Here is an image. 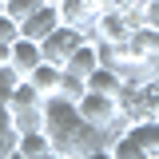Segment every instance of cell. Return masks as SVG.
<instances>
[{
    "instance_id": "obj_21",
    "label": "cell",
    "mask_w": 159,
    "mask_h": 159,
    "mask_svg": "<svg viewBox=\"0 0 159 159\" xmlns=\"http://www.w3.org/2000/svg\"><path fill=\"white\" fill-rule=\"evenodd\" d=\"M99 8H119V12H127L131 0H99Z\"/></svg>"
},
{
    "instance_id": "obj_11",
    "label": "cell",
    "mask_w": 159,
    "mask_h": 159,
    "mask_svg": "<svg viewBox=\"0 0 159 159\" xmlns=\"http://www.w3.org/2000/svg\"><path fill=\"white\" fill-rule=\"evenodd\" d=\"M64 68H68V72H76V76H92V72H96L99 68V44H92V40H84V44H80L76 52H72V56H68V64H64Z\"/></svg>"
},
{
    "instance_id": "obj_17",
    "label": "cell",
    "mask_w": 159,
    "mask_h": 159,
    "mask_svg": "<svg viewBox=\"0 0 159 159\" xmlns=\"http://www.w3.org/2000/svg\"><path fill=\"white\" fill-rule=\"evenodd\" d=\"M16 127H12V123H4V127H0V159H16Z\"/></svg>"
},
{
    "instance_id": "obj_4",
    "label": "cell",
    "mask_w": 159,
    "mask_h": 159,
    "mask_svg": "<svg viewBox=\"0 0 159 159\" xmlns=\"http://www.w3.org/2000/svg\"><path fill=\"white\" fill-rule=\"evenodd\" d=\"M135 24L139 20H131L127 12H119V8H99V16H96L99 44H127V36H131Z\"/></svg>"
},
{
    "instance_id": "obj_16",
    "label": "cell",
    "mask_w": 159,
    "mask_h": 159,
    "mask_svg": "<svg viewBox=\"0 0 159 159\" xmlns=\"http://www.w3.org/2000/svg\"><path fill=\"white\" fill-rule=\"evenodd\" d=\"M44 0H4V12L8 16H16V20H24V16H32Z\"/></svg>"
},
{
    "instance_id": "obj_10",
    "label": "cell",
    "mask_w": 159,
    "mask_h": 159,
    "mask_svg": "<svg viewBox=\"0 0 159 159\" xmlns=\"http://www.w3.org/2000/svg\"><path fill=\"white\" fill-rule=\"evenodd\" d=\"M127 131L135 135V143L143 147V155H147V159H159V119H155V116L127 123Z\"/></svg>"
},
{
    "instance_id": "obj_23",
    "label": "cell",
    "mask_w": 159,
    "mask_h": 159,
    "mask_svg": "<svg viewBox=\"0 0 159 159\" xmlns=\"http://www.w3.org/2000/svg\"><path fill=\"white\" fill-rule=\"evenodd\" d=\"M0 12H4V0H0Z\"/></svg>"
},
{
    "instance_id": "obj_18",
    "label": "cell",
    "mask_w": 159,
    "mask_h": 159,
    "mask_svg": "<svg viewBox=\"0 0 159 159\" xmlns=\"http://www.w3.org/2000/svg\"><path fill=\"white\" fill-rule=\"evenodd\" d=\"M12 40H20V20L0 12V44H12Z\"/></svg>"
},
{
    "instance_id": "obj_9",
    "label": "cell",
    "mask_w": 159,
    "mask_h": 159,
    "mask_svg": "<svg viewBox=\"0 0 159 159\" xmlns=\"http://www.w3.org/2000/svg\"><path fill=\"white\" fill-rule=\"evenodd\" d=\"M32 88H36L40 96L48 99V96H56L60 92V80H64V68H60V64H52V60H40L36 68H32Z\"/></svg>"
},
{
    "instance_id": "obj_22",
    "label": "cell",
    "mask_w": 159,
    "mask_h": 159,
    "mask_svg": "<svg viewBox=\"0 0 159 159\" xmlns=\"http://www.w3.org/2000/svg\"><path fill=\"white\" fill-rule=\"evenodd\" d=\"M44 4H60V0H44Z\"/></svg>"
},
{
    "instance_id": "obj_24",
    "label": "cell",
    "mask_w": 159,
    "mask_h": 159,
    "mask_svg": "<svg viewBox=\"0 0 159 159\" xmlns=\"http://www.w3.org/2000/svg\"><path fill=\"white\" fill-rule=\"evenodd\" d=\"M155 119H159V111H155Z\"/></svg>"
},
{
    "instance_id": "obj_15",
    "label": "cell",
    "mask_w": 159,
    "mask_h": 159,
    "mask_svg": "<svg viewBox=\"0 0 159 159\" xmlns=\"http://www.w3.org/2000/svg\"><path fill=\"white\" fill-rule=\"evenodd\" d=\"M84 92H88V80L64 68V80H60V92H56V96H64V99H72V103H80V96H84Z\"/></svg>"
},
{
    "instance_id": "obj_19",
    "label": "cell",
    "mask_w": 159,
    "mask_h": 159,
    "mask_svg": "<svg viewBox=\"0 0 159 159\" xmlns=\"http://www.w3.org/2000/svg\"><path fill=\"white\" fill-rule=\"evenodd\" d=\"M20 80H24V76L12 68V60H8V64H0V88H16Z\"/></svg>"
},
{
    "instance_id": "obj_2",
    "label": "cell",
    "mask_w": 159,
    "mask_h": 159,
    "mask_svg": "<svg viewBox=\"0 0 159 159\" xmlns=\"http://www.w3.org/2000/svg\"><path fill=\"white\" fill-rule=\"evenodd\" d=\"M80 116L88 119L92 127H99V131H119V99L116 96H103V92H84L80 96Z\"/></svg>"
},
{
    "instance_id": "obj_5",
    "label": "cell",
    "mask_w": 159,
    "mask_h": 159,
    "mask_svg": "<svg viewBox=\"0 0 159 159\" xmlns=\"http://www.w3.org/2000/svg\"><path fill=\"white\" fill-rule=\"evenodd\" d=\"M56 28H60V8L56 4H40L32 16L20 20V36H28V40H44V36H52Z\"/></svg>"
},
{
    "instance_id": "obj_6",
    "label": "cell",
    "mask_w": 159,
    "mask_h": 159,
    "mask_svg": "<svg viewBox=\"0 0 159 159\" xmlns=\"http://www.w3.org/2000/svg\"><path fill=\"white\" fill-rule=\"evenodd\" d=\"M52 155H56V143L48 135V127L20 131L16 135V159H52Z\"/></svg>"
},
{
    "instance_id": "obj_25",
    "label": "cell",
    "mask_w": 159,
    "mask_h": 159,
    "mask_svg": "<svg viewBox=\"0 0 159 159\" xmlns=\"http://www.w3.org/2000/svg\"><path fill=\"white\" fill-rule=\"evenodd\" d=\"M96 4H99V0H96Z\"/></svg>"
},
{
    "instance_id": "obj_3",
    "label": "cell",
    "mask_w": 159,
    "mask_h": 159,
    "mask_svg": "<svg viewBox=\"0 0 159 159\" xmlns=\"http://www.w3.org/2000/svg\"><path fill=\"white\" fill-rule=\"evenodd\" d=\"M80 44H84V32H80V28H72V24H60L52 36H44V40H40L44 60H52V64H60V68L68 64V56L76 52Z\"/></svg>"
},
{
    "instance_id": "obj_14",
    "label": "cell",
    "mask_w": 159,
    "mask_h": 159,
    "mask_svg": "<svg viewBox=\"0 0 159 159\" xmlns=\"http://www.w3.org/2000/svg\"><path fill=\"white\" fill-rule=\"evenodd\" d=\"M12 123H16V131H36V127H44V103H16L12 107Z\"/></svg>"
},
{
    "instance_id": "obj_1",
    "label": "cell",
    "mask_w": 159,
    "mask_h": 159,
    "mask_svg": "<svg viewBox=\"0 0 159 159\" xmlns=\"http://www.w3.org/2000/svg\"><path fill=\"white\" fill-rule=\"evenodd\" d=\"M44 127L56 143V155H107V131L92 127L80 116V107L64 96L44 99Z\"/></svg>"
},
{
    "instance_id": "obj_13",
    "label": "cell",
    "mask_w": 159,
    "mask_h": 159,
    "mask_svg": "<svg viewBox=\"0 0 159 159\" xmlns=\"http://www.w3.org/2000/svg\"><path fill=\"white\" fill-rule=\"evenodd\" d=\"M107 155H111V159H147V155H143V147L135 143V135H131L127 127L111 131V139H107Z\"/></svg>"
},
{
    "instance_id": "obj_20",
    "label": "cell",
    "mask_w": 159,
    "mask_h": 159,
    "mask_svg": "<svg viewBox=\"0 0 159 159\" xmlns=\"http://www.w3.org/2000/svg\"><path fill=\"white\" fill-rule=\"evenodd\" d=\"M143 24H151V28H159V0H151V4L143 8Z\"/></svg>"
},
{
    "instance_id": "obj_7",
    "label": "cell",
    "mask_w": 159,
    "mask_h": 159,
    "mask_svg": "<svg viewBox=\"0 0 159 159\" xmlns=\"http://www.w3.org/2000/svg\"><path fill=\"white\" fill-rule=\"evenodd\" d=\"M60 24H72L80 32H88V28H96V16H99V4L96 0H60Z\"/></svg>"
},
{
    "instance_id": "obj_12",
    "label": "cell",
    "mask_w": 159,
    "mask_h": 159,
    "mask_svg": "<svg viewBox=\"0 0 159 159\" xmlns=\"http://www.w3.org/2000/svg\"><path fill=\"white\" fill-rule=\"evenodd\" d=\"M127 80H123V72L119 68H111V64H99L96 72L88 76V92H103V96H119V88H123Z\"/></svg>"
},
{
    "instance_id": "obj_8",
    "label": "cell",
    "mask_w": 159,
    "mask_h": 159,
    "mask_svg": "<svg viewBox=\"0 0 159 159\" xmlns=\"http://www.w3.org/2000/svg\"><path fill=\"white\" fill-rule=\"evenodd\" d=\"M40 60H44V48H40V40H28V36L12 40V68H16L20 76H32V68H36Z\"/></svg>"
}]
</instances>
